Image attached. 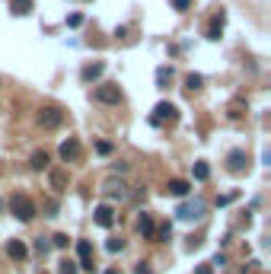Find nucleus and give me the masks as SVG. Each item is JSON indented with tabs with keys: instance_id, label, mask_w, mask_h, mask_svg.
Here are the masks:
<instances>
[{
	"instance_id": "f257e3e1",
	"label": "nucleus",
	"mask_w": 271,
	"mask_h": 274,
	"mask_svg": "<svg viewBox=\"0 0 271 274\" xmlns=\"http://www.w3.org/2000/svg\"><path fill=\"white\" fill-rule=\"evenodd\" d=\"M10 214H13L16 220L29 223V220L35 217V201H32L29 195H13V198H10Z\"/></svg>"
},
{
	"instance_id": "f03ea898",
	"label": "nucleus",
	"mask_w": 271,
	"mask_h": 274,
	"mask_svg": "<svg viewBox=\"0 0 271 274\" xmlns=\"http://www.w3.org/2000/svg\"><path fill=\"white\" fill-rule=\"evenodd\" d=\"M93 99L102 102V105H118L122 102V86L118 83H99V86L93 89Z\"/></svg>"
},
{
	"instance_id": "7ed1b4c3",
	"label": "nucleus",
	"mask_w": 271,
	"mask_h": 274,
	"mask_svg": "<svg viewBox=\"0 0 271 274\" xmlns=\"http://www.w3.org/2000/svg\"><path fill=\"white\" fill-rule=\"evenodd\" d=\"M39 125L48 128V131L61 128L64 125V109H57V105H42L39 109Z\"/></svg>"
},
{
	"instance_id": "20e7f679",
	"label": "nucleus",
	"mask_w": 271,
	"mask_h": 274,
	"mask_svg": "<svg viewBox=\"0 0 271 274\" xmlns=\"http://www.w3.org/2000/svg\"><path fill=\"white\" fill-rule=\"evenodd\" d=\"M175 118H179V109H175L172 102H160L157 109H153L150 121H153V125H163V121H175Z\"/></svg>"
},
{
	"instance_id": "39448f33",
	"label": "nucleus",
	"mask_w": 271,
	"mask_h": 274,
	"mask_svg": "<svg viewBox=\"0 0 271 274\" xmlns=\"http://www.w3.org/2000/svg\"><path fill=\"white\" fill-rule=\"evenodd\" d=\"M102 192H105V198H118V201H125L128 195H131L122 178H105V182H102Z\"/></svg>"
},
{
	"instance_id": "423d86ee",
	"label": "nucleus",
	"mask_w": 271,
	"mask_h": 274,
	"mask_svg": "<svg viewBox=\"0 0 271 274\" xmlns=\"http://www.w3.org/2000/svg\"><path fill=\"white\" fill-rule=\"evenodd\" d=\"M93 220H96L102 230H109V226L115 223V210H112V204H99L96 210H93Z\"/></svg>"
},
{
	"instance_id": "0eeeda50",
	"label": "nucleus",
	"mask_w": 271,
	"mask_h": 274,
	"mask_svg": "<svg viewBox=\"0 0 271 274\" xmlns=\"http://www.w3.org/2000/svg\"><path fill=\"white\" fill-rule=\"evenodd\" d=\"M61 160L64 163H77L80 160V140L77 137H67L64 144H61Z\"/></svg>"
},
{
	"instance_id": "6e6552de",
	"label": "nucleus",
	"mask_w": 271,
	"mask_h": 274,
	"mask_svg": "<svg viewBox=\"0 0 271 274\" xmlns=\"http://www.w3.org/2000/svg\"><path fill=\"white\" fill-rule=\"evenodd\" d=\"M77 255H80L77 265L83 268V271H93V246H89V239H80L77 242Z\"/></svg>"
},
{
	"instance_id": "1a4fd4ad",
	"label": "nucleus",
	"mask_w": 271,
	"mask_h": 274,
	"mask_svg": "<svg viewBox=\"0 0 271 274\" xmlns=\"http://www.w3.org/2000/svg\"><path fill=\"white\" fill-rule=\"evenodd\" d=\"M137 233L144 236V239H153V233H157V223H153L150 214H140V217H137Z\"/></svg>"
},
{
	"instance_id": "9d476101",
	"label": "nucleus",
	"mask_w": 271,
	"mask_h": 274,
	"mask_svg": "<svg viewBox=\"0 0 271 274\" xmlns=\"http://www.w3.org/2000/svg\"><path fill=\"white\" fill-rule=\"evenodd\" d=\"M227 169H230V172H243V169H246V150H230Z\"/></svg>"
},
{
	"instance_id": "9b49d317",
	"label": "nucleus",
	"mask_w": 271,
	"mask_h": 274,
	"mask_svg": "<svg viewBox=\"0 0 271 274\" xmlns=\"http://www.w3.org/2000/svg\"><path fill=\"white\" fill-rule=\"evenodd\" d=\"M201 210H204V204H201V201H195V204H182L175 214H179L182 220H195V217H201Z\"/></svg>"
},
{
	"instance_id": "f8f14e48",
	"label": "nucleus",
	"mask_w": 271,
	"mask_h": 274,
	"mask_svg": "<svg viewBox=\"0 0 271 274\" xmlns=\"http://www.w3.org/2000/svg\"><path fill=\"white\" fill-rule=\"evenodd\" d=\"M188 188H192V185H188L185 178H169L166 192H169V195H175V198H185V195H188Z\"/></svg>"
},
{
	"instance_id": "ddd939ff",
	"label": "nucleus",
	"mask_w": 271,
	"mask_h": 274,
	"mask_svg": "<svg viewBox=\"0 0 271 274\" xmlns=\"http://www.w3.org/2000/svg\"><path fill=\"white\" fill-rule=\"evenodd\" d=\"M102 70H105V64H102V61H96V64L83 67V74H80V80H83V83H93V80H99V77H102Z\"/></svg>"
},
{
	"instance_id": "4468645a",
	"label": "nucleus",
	"mask_w": 271,
	"mask_h": 274,
	"mask_svg": "<svg viewBox=\"0 0 271 274\" xmlns=\"http://www.w3.org/2000/svg\"><path fill=\"white\" fill-rule=\"evenodd\" d=\"M220 35H223V13H217L214 19L207 22V39H210V42H217Z\"/></svg>"
},
{
	"instance_id": "2eb2a0df",
	"label": "nucleus",
	"mask_w": 271,
	"mask_h": 274,
	"mask_svg": "<svg viewBox=\"0 0 271 274\" xmlns=\"http://www.w3.org/2000/svg\"><path fill=\"white\" fill-rule=\"evenodd\" d=\"M48 182H51L54 192H64V188H67V172L64 169H51L48 172Z\"/></svg>"
},
{
	"instance_id": "dca6fc26",
	"label": "nucleus",
	"mask_w": 271,
	"mask_h": 274,
	"mask_svg": "<svg viewBox=\"0 0 271 274\" xmlns=\"http://www.w3.org/2000/svg\"><path fill=\"white\" fill-rule=\"evenodd\" d=\"M7 255H10V258H13V261H22V258H26V255H29V249H26V246H22L19 239H13V242H7Z\"/></svg>"
},
{
	"instance_id": "f3484780",
	"label": "nucleus",
	"mask_w": 271,
	"mask_h": 274,
	"mask_svg": "<svg viewBox=\"0 0 271 274\" xmlns=\"http://www.w3.org/2000/svg\"><path fill=\"white\" fill-rule=\"evenodd\" d=\"M29 166H32L35 172L48 169V153H45V150H35V153H32V160H29Z\"/></svg>"
},
{
	"instance_id": "a211bd4d",
	"label": "nucleus",
	"mask_w": 271,
	"mask_h": 274,
	"mask_svg": "<svg viewBox=\"0 0 271 274\" xmlns=\"http://www.w3.org/2000/svg\"><path fill=\"white\" fill-rule=\"evenodd\" d=\"M10 10L16 16H29L32 13V0H10Z\"/></svg>"
},
{
	"instance_id": "6ab92c4d",
	"label": "nucleus",
	"mask_w": 271,
	"mask_h": 274,
	"mask_svg": "<svg viewBox=\"0 0 271 274\" xmlns=\"http://www.w3.org/2000/svg\"><path fill=\"white\" fill-rule=\"evenodd\" d=\"M192 172H195V178H198V182H207V178H210V166H207L204 160H198V163L192 166Z\"/></svg>"
},
{
	"instance_id": "aec40b11",
	"label": "nucleus",
	"mask_w": 271,
	"mask_h": 274,
	"mask_svg": "<svg viewBox=\"0 0 271 274\" xmlns=\"http://www.w3.org/2000/svg\"><path fill=\"white\" fill-rule=\"evenodd\" d=\"M169 83H172V70L169 67H160L157 70V86L160 89H169Z\"/></svg>"
},
{
	"instance_id": "412c9836",
	"label": "nucleus",
	"mask_w": 271,
	"mask_h": 274,
	"mask_svg": "<svg viewBox=\"0 0 271 274\" xmlns=\"http://www.w3.org/2000/svg\"><path fill=\"white\" fill-rule=\"evenodd\" d=\"M243 109H246V102H243V99H236V102L230 105V118H233V121H236V118H243Z\"/></svg>"
},
{
	"instance_id": "4be33fe9",
	"label": "nucleus",
	"mask_w": 271,
	"mask_h": 274,
	"mask_svg": "<svg viewBox=\"0 0 271 274\" xmlns=\"http://www.w3.org/2000/svg\"><path fill=\"white\" fill-rule=\"evenodd\" d=\"M80 268H77V261H70V258H64L61 261V274H77Z\"/></svg>"
},
{
	"instance_id": "5701e85b",
	"label": "nucleus",
	"mask_w": 271,
	"mask_h": 274,
	"mask_svg": "<svg viewBox=\"0 0 271 274\" xmlns=\"http://www.w3.org/2000/svg\"><path fill=\"white\" fill-rule=\"evenodd\" d=\"M201 83H204V80L198 77V74H188V80H185V86H188V89H201Z\"/></svg>"
},
{
	"instance_id": "b1692460",
	"label": "nucleus",
	"mask_w": 271,
	"mask_h": 274,
	"mask_svg": "<svg viewBox=\"0 0 271 274\" xmlns=\"http://www.w3.org/2000/svg\"><path fill=\"white\" fill-rule=\"evenodd\" d=\"M51 246H54V249H64V246H67V233H57V236H51Z\"/></svg>"
},
{
	"instance_id": "393cba45",
	"label": "nucleus",
	"mask_w": 271,
	"mask_h": 274,
	"mask_svg": "<svg viewBox=\"0 0 271 274\" xmlns=\"http://www.w3.org/2000/svg\"><path fill=\"white\" fill-rule=\"evenodd\" d=\"M153 236H160V239H169V236H172V226H169V223H163V226H160V230L153 233Z\"/></svg>"
},
{
	"instance_id": "a878e982",
	"label": "nucleus",
	"mask_w": 271,
	"mask_h": 274,
	"mask_svg": "<svg viewBox=\"0 0 271 274\" xmlns=\"http://www.w3.org/2000/svg\"><path fill=\"white\" fill-rule=\"evenodd\" d=\"M105 249H109V252H122L125 242H122V239H109V242H105Z\"/></svg>"
},
{
	"instance_id": "bb28decb",
	"label": "nucleus",
	"mask_w": 271,
	"mask_h": 274,
	"mask_svg": "<svg viewBox=\"0 0 271 274\" xmlns=\"http://www.w3.org/2000/svg\"><path fill=\"white\" fill-rule=\"evenodd\" d=\"M96 150L102 153V157H109V153H112V144H109V140H99V144H96Z\"/></svg>"
},
{
	"instance_id": "cd10ccee",
	"label": "nucleus",
	"mask_w": 271,
	"mask_h": 274,
	"mask_svg": "<svg viewBox=\"0 0 271 274\" xmlns=\"http://www.w3.org/2000/svg\"><path fill=\"white\" fill-rule=\"evenodd\" d=\"M67 26H74V29H77V26H83V16H80V13H74V16H67Z\"/></svg>"
},
{
	"instance_id": "c85d7f7f",
	"label": "nucleus",
	"mask_w": 271,
	"mask_h": 274,
	"mask_svg": "<svg viewBox=\"0 0 271 274\" xmlns=\"http://www.w3.org/2000/svg\"><path fill=\"white\" fill-rule=\"evenodd\" d=\"M230 201H236V192H233V195H223V198H217V207H223V204H230Z\"/></svg>"
},
{
	"instance_id": "c756f323",
	"label": "nucleus",
	"mask_w": 271,
	"mask_h": 274,
	"mask_svg": "<svg viewBox=\"0 0 271 274\" xmlns=\"http://www.w3.org/2000/svg\"><path fill=\"white\" fill-rule=\"evenodd\" d=\"M172 7L175 10H188V7H192V0H172Z\"/></svg>"
},
{
	"instance_id": "7c9ffc66",
	"label": "nucleus",
	"mask_w": 271,
	"mask_h": 274,
	"mask_svg": "<svg viewBox=\"0 0 271 274\" xmlns=\"http://www.w3.org/2000/svg\"><path fill=\"white\" fill-rule=\"evenodd\" d=\"M45 210H48V217H54V214H57V204H54V201H45Z\"/></svg>"
},
{
	"instance_id": "2f4dec72",
	"label": "nucleus",
	"mask_w": 271,
	"mask_h": 274,
	"mask_svg": "<svg viewBox=\"0 0 271 274\" xmlns=\"http://www.w3.org/2000/svg\"><path fill=\"white\" fill-rule=\"evenodd\" d=\"M134 271H137V274H150V268H147V265H137Z\"/></svg>"
},
{
	"instance_id": "473e14b6",
	"label": "nucleus",
	"mask_w": 271,
	"mask_h": 274,
	"mask_svg": "<svg viewBox=\"0 0 271 274\" xmlns=\"http://www.w3.org/2000/svg\"><path fill=\"white\" fill-rule=\"evenodd\" d=\"M198 274H210V265H201V268H198Z\"/></svg>"
},
{
	"instance_id": "72a5a7b5",
	"label": "nucleus",
	"mask_w": 271,
	"mask_h": 274,
	"mask_svg": "<svg viewBox=\"0 0 271 274\" xmlns=\"http://www.w3.org/2000/svg\"><path fill=\"white\" fill-rule=\"evenodd\" d=\"M105 274H118V271H112V268H109V271H105Z\"/></svg>"
},
{
	"instance_id": "f704fd0d",
	"label": "nucleus",
	"mask_w": 271,
	"mask_h": 274,
	"mask_svg": "<svg viewBox=\"0 0 271 274\" xmlns=\"http://www.w3.org/2000/svg\"><path fill=\"white\" fill-rule=\"evenodd\" d=\"M39 274H45V271H39Z\"/></svg>"
}]
</instances>
